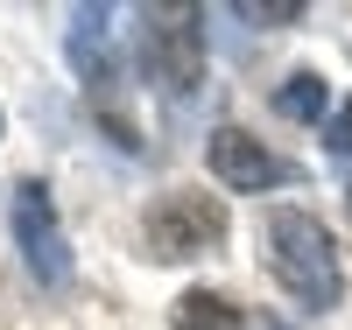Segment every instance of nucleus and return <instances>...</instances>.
<instances>
[{
  "label": "nucleus",
  "mask_w": 352,
  "mask_h": 330,
  "mask_svg": "<svg viewBox=\"0 0 352 330\" xmlns=\"http://www.w3.org/2000/svg\"><path fill=\"white\" fill-rule=\"evenodd\" d=\"M219 239H226L219 197L176 190V197H162L155 211H148V246H155V260H197V253H212Z\"/></svg>",
  "instance_id": "nucleus-3"
},
{
  "label": "nucleus",
  "mask_w": 352,
  "mask_h": 330,
  "mask_svg": "<svg viewBox=\"0 0 352 330\" xmlns=\"http://www.w3.org/2000/svg\"><path fill=\"white\" fill-rule=\"evenodd\" d=\"M204 162H212V176H219L226 190H268V183L289 176L268 148H261L254 134H240V127H219L212 141H204Z\"/></svg>",
  "instance_id": "nucleus-5"
},
{
  "label": "nucleus",
  "mask_w": 352,
  "mask_h": 330,
  "mask_svg": "<svg viewBox=\"0 0 352 330\" xmlns=\"http://www.w3.org/2000/svg\"><path fill=\"white\" fill-rule=\"evenodd\" d=\"M232 14H247V21H296L303 8L296 0H275V8H232Z\"/></svg>",
  "instance_id": "nucleus-10"
},
{
  "label": "nucleus",
  "mask_w": 352,
  "mask_h": 330,
  "mask_svg": "<svg viewBox=\"0 0 352 330\" xmlns=\"http://www.w3.org/2000/svg\"><path fill=\"white\" fill-rule=\"evenodd\" d=\"M71 21H78V28H71V64L99 84V71H106V21H113V8H78Z\"/></svg>",
  "instance_id": "nucleus-6"
},
{
  "label": "nucleus",
  "mask_w": 352,
  "mask_h": 330,
  "mask_svg": "<svg viewBox=\"0 0 352 330\" xmlns=\"http://www.w3.org/2000/svg\"><path fill=\"white\" fill-rule=\"evenodd\" d=\"M261 253H268V274L296 295L303 309H317V316L338 309V295H345L338 246H331V232L310 211H275L268 225H261Z\"/></svg>",
  "instance_id": "nucleus-1"
},
{
  "label": "nucleus",
  "mask_w": 352,
  "mask_h": 330,
  "mask_svg": "<svg viewBox=\"0 0 352 330\" xmlns=\"http://www.w3.org/2000/svg\"><path fill=\"white\" fill-rule=\"evenodd\" d=\"M176 330H232V303L212 295V288H190L176 303Z\"/></svg>",
  "instance_id": "nucleus-8"
},
{
  "label": "nucleus",
  "mask_w": 352,
  "mask_h": 330,
  "mask_svg": "<svg viewBox=\"0 0 352 330\" xmlns=\"http://www.w3.org/2000/svg\"><path fill=\"white\" fill-rule=\"evenodd\" d=\"M197 14L190 8H162L148 14V36H141V64L162 92H190L204 78V28H190Z\"/></svg>",
  "instance_id": "nucleus-2"
},
{
  "label": "nucleus",
  "mask_w": 352,
  "mask_h": 330,
  "mask_svg": "<svg viewBox=\"0 0 352 330\" xmlns=\"http://www.w3.org/2000/svg\"><path fill=\"white\" fill-rule=\"evenodd\" d=\"M14 239H21L28 274H36L43 288H64L71 281V246H64V232H56V204H50L43 183H21L14 190Z\"/></svg>",
  "instance_id": "nucleus-4"
},
{
  "label": "nucleus",
  "mask_w": 352,
  "mask_h": 330,
  "mask_svg": "<svg viewBox=\"0 0 352 330\" xmlns=\"http://www.w3.org/2000/svg\"><path fill=\"white\" fill-rule=\"evenodd\" d=\"M324 141H331V155H345V162H352V99H345V113L331 119V134H324Z\"/></svg>",
  "instance_id": "nucleus-9"
},
{
  "label": "nucleus",
  "mask_w": 352,
  "mask_h": 330,
  "mask_svg": "<svg viewBox=\"0 0 352 330\" xmlns=\"http://www.w3.org/2000/svg\"><path fill=\"white\" fill-rule=\"evenodd\" d=\"M275 106H282L289 119H310V127H317V119L331 113V84L317 78V71H296V78H289L282 92H275Z\"/></svg>",
  "instance_id": "nucleus-7"
}]
</instances>
